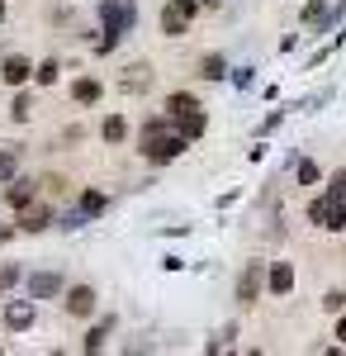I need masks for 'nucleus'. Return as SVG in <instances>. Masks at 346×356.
<instances>
[{
	"label": "nucleus",
	"mask_w": 346,
	"mask_h": 356,
	"mask_svg": "<svg viewBox=\"0 0 346 356\" xmlns=\"http://www.w3.org/2000/svg\"><path fill=\"white\" fill-rule=\"evenodd\" d=\"M186 147H190V138L181 134V129H176V124H171L166 114H161V119H147V124H142V138H138V152H142V157H147L152 166L176 162V157H181Z\"/></svg>",
	"instance_id": "1"
},
{
	"label": "nucleus",
	"mask_w": 346,
	"mask_h": 356,
	"mask_svg": "<svg viewBox=\"0 0 346 356\" xmlns=\"http://www.w3.org/2000/svg\"><path fill=\"white\" fill-rule=\"evenodd\" d=\"M100 24L124 38L138 24V0H100Z\"/></svg>",
	"instance_id": "2"
},
{
	"label": "nucleus",
	"mask_w": 346,
	"mask_h": 356,
	"mask_svg": "<svg viewBox=\"0 0 346 356\" xmlns=\"http://www.w3.org/2000/svg\"><path fill=\"white\" fill-rule=\"evenodd\" d=\"M327 233H342L346 228V171L332 176V186H327Z\"/></svg>",
	"instance_id": "3"
},
{
	"label": "nucleus",
	"mask_w": 346,
	"mask_h": 356,
	"mask_svg": "<svg viewBox=\"0 0 346 356\" xmlns=\"http://www.w3.org/2000/svg\"><path fill=\"white\" fill-rule=\"evenodd\" d=\"M152 81H157V72H152V62H129V67H124V72H119V90H124V95H147V90H152Z\"/></svg>",
	"instance_id": "4"
},
{
	"label": "nucleus",
	"mask_w": 346,
	"mask_h": 356,
	"mask_svg": "<svg viewBox=\"0 0 346 356\" xmlns=\"http://www.w3.org/2000/svg\"><path fill=\"white\" fill-rule=\"evenodd\" d=\"M19 233H43V228H53V204H43V200H28L19 204V219H15Z\"/></svg>",
	"instance_id": "5"
},
{
	"label": "nucleus",
	"mask_w": 346,
	"mask_h": 356,
	"mask_svg": "<svg viewBox=\"0 0 346 356\" xmlns=\"http://www.w3.org/2000/svg\"><path fill=\"white\" fill-rule=\"evenodd\" d=\"M62 290H67V280H62L57 271H33L28 275V300L43 304V300H57Z\"/></svg>",
	"instance_id": "6"
},
{
	"label": "nucleus",
	"mask_w": 346,
	"mask_h": 356,
	"mask_svg": "<svg viewBox=\"0 0 346 356\" xmlns=\"http://www.w3.org/2000/svg\"><path fill=\"white\" fill-rule=\"evenodd\" d=\"M261 285H266V261H247V271H242V280H238V300L256 304L261 300Z\"/></svg>",
	"instance_id": "7"
},
{
	"label": "nucleus",
	"mask_w": 346,
	"mask_h": 356,
	"mask_svg": "<svg viewBox=\"0 0 346 356\" xmlns=\"http://www.w3.org/2000/svg\"><path fill=\"white\" fill-rule=\"evenodd\" d=\"M33 318H38V300H10L5 304V328L10 332L33 328Z\"/></svg>",
	"instance_id": "8"
},
{
	"label": "nucleus",
	"mask_w": 346,
	"mask_h": 356,
	"mask_svg": "<svg viewBox=\"0 0 346 356\" xmlns=\"http://www.w3.org/2000/svg\"><path fill=\"white\" fill-rule=\"evenodd\" d=\"M67 300H62V309L72 314V318H90L95 314V290L90 285H72V290H62Z\"/></svg>",
	"instance_id": "9"
},
{
	"label": "nucleus",
	"mask_w": 346,
	"mask_h": 356,
	"mask_svg": "<svg viewBox=\"0 0 346 356\" xmlns=\"http://www.w3.org/2000/svg\"><path fill=\"white\" fill-rule=\"evenodd\" d=\"M28 200H38V181H33V176H10V181H5V204L19 209Z\"/></svg>",
	"instance_id": "10"
},
{
	"label": "nucleus",
	"mask_w": 346,
	"mask_h": 356,
	"mask_svg": "<svg viewBox=\"0 0 346 356\" xmlns=\"http://www.w3.org/2000/svg\"><path fill=\"white\" fill-rule=\"evenodd\" d=\"M266 290L275 295V300H285L294 290V266L290 261H270V271H266Z\"/></svg>",
	"instance_id": "11"
},
{
	"label": "nucleus",
	"mask_w": 346,
	"mask_h": 356,
	"mask_svg": "<svg viewBox=\"0 0 346 356\" xmlns=\"http://www.w3.org/2000/svg\"><path fill=\"white\" fill-rule=\"evenodd\" d=\"M161 33H166V38H186V33H190V15L176 5V0L161 10Z\"/></svg>",
	"instance_id": "12"
},
{
	"label": "nucleus",
	"mask_w": 346,
	"mask_h": 356,
	"mask_svg": "<svg viewBox=\"0 0 346 356\" xmlns=\"http://www.w3.org/2000/svg\"><path fill=\"white\" fill-rule=\"evenodd\" d=\"M28 76H33V62H28V57H5V67H0V81L5 86H24Z\"/></svg>",
	"instance_id": "13"
},
{
	"label": "nucleus",
	"mask_w": 346,
	"mask_h": 356,
	"mask_svg": "<svg viewBox=\"0 0 346 356\" xmlns=\"http://www.w3.org/2000/svg\"><path fill=\"white\" fill-rule=\"evenodd\" d=\"M100 95H105V86L95 81V76H81V81L72 86V100H76V105H100Z\"/></svg>",
	"instance_id": "14"
},
{
	"label": "nucleus",
	"mask_w": 346,
	"mask_h": 356,
	"mask_svg": "<svg viewBox=\"0 0 346 356\" xmlns=\"http://www.w3.org/2000/svg\"><path fill=\"white\" fill-rule=\"evenodd\" d=\"M199 110V100L186 95V90H176V95H166V119H186V114Z\"/></svg>",
	"instance_id": "15"
},
{
	"label": "nucleus",
	"mask_w": 346,
	"mask_h": 356,
	"mask_svg": "<svg viewBox=\"0 0 346 356\" xmlns=\"http://www.w3.org/2000/svg\"><path fill=\"white\" fill-rule=\"evenodd\" d=\"M109 332H114V314H109V318H100V323L90 328V337H85V352H105Z\"/></svg>",
	"instance_id": "16"
},
{
	"label": "nucleus",
	"mask_w": 346,
	"mask_h": 356,
	"mask_svg": "<svg viewBox=\"0 0 346 356\" xmlns=\"http://www.w3.org/2000/svg\"><path fill=\"white\" fill-rule=\"evenodd\" d=\"M100 138H105L109 147H119V143H124V138H129V124H124V119H119V114H109L105 124H100Z\"/></svg>",
	"instance_id": "17"
},
{
	"label": "nucleus",
	"mask_w": 346,
	"mask_h": 356,
	"mask_svg": "<svg viewBox=\"0 0 346 356\" xmlns=\"http://www.w3.org/2000/svg\"><path fill=\"white\" fill-rule=\"evenodd\" d=\"M76 209L85 214V219H95V214H105V209H109V200H105L100 191H85V195H81V204H76Z\"/></svg>",
	"instance_id": "18"
},
{
	"label": "nucleus",
	"mask_w": 346,
	"mask_h": 356,
	"mask_svg": "<svg viewBox=\"0 0 346 356\" xmlns=\"http://www.w3.org/2000/svg\"><path fill=\"white\" fill-rule=\"evenodd\" d=\"M199 76H204V81H223V76H228V62H223L218 53H209L204 62H199Z\"/></svg>",
	"instance_id": "19"
},
{
	"label": "nucleus",
	"mask_w": 346,
	"mask_h": 356,
	"mask_svg": "<svg viewBox=\"0 0 346 356\" xmlns=\"http://www.w3.org/2000/svg\"><path fill=\"white\" fill-rule=\"evenodd\" d=\"M10 119H15V124H28V119H33V95H28V90H19V95H15Z\"/></svg>",
	"instance_id": "20"
},
{
	"label": "nucleus",
	"mask_w": 346,
	"mask_h": 356,
	"mask_svg": "<svg viewBox=\"0 0 346 356\" xmlns=\"http://www.w3.org/2000/svg\"><path fill=\"white\" fill-rule=\"evenodd\" d=\"M304 24H308V29L327 24V0H308V5H304Z\"/></svg>",
	"instance_id": "21"
},
{
	"label": "nucleus",
	"mask_w": 346,
	"mask_h": 356,
	"mask_svg": "<svg viewBox=\"0 0 346 356\" xmlns=\"http://www.w3.org/2000/svg\"><path fill=\"white\" fill-rule=\"evenodd\" d=\"M171 124H176V129H181L186 138H199V134H204V110L186 114V119H171Z\"/></svg>",
	"instance_id": "22"
},
{
	"label": "nucleus",
	"mask_w": 346,
	"mask_h": 356,
	"mask_svg": "<svg viewBox=\"0 0 346 356\" xmlns=\"http://www.w3.org/2000/svg\"><path fill=\"white\" fill-rule=\"evenodd\" d=\"M15 171H19V147H5V152H0V186H5Z\"/></svg>",
	"instance_id": "23"
},
{
	"label": "nucleus",
	"mask_w": 346,
	"mask_h": 356,
	"mask_svg": "<svg viewBox=\"0 0 346 356\" xmlns=\"http://www.w3.org/2000/svg\"><path fill=\"white\" fill-rule=\"evenodd\" d=\"M57 72H62V67H57L53 57H48L43 67H33V76H38V86H53V81H57Z\"/></svg>",
	"instance_id": "24"
},
{
	"label": "nucleus",
	"mask_w": 346,
	"mask_h": 356,
	"mask_svg": "<svg viewBox=\"0 0 346 356\" xmlns=\"http://www.w3.org/2000/svg\"><path fill=\"white\" fill-rule=\"evenodd\" d=\"M322 309H327V314H342L346 309V290H327V295H322Z\"/></svg>",
	"instance_id": "25"
},
{
	"label": "nucleus",
	"mask_w": 346,
	"mask_h": 356,
	"mask_svg": "<svg viewBox=\"0 0 346 356\" xmlns=\"http://www.w3.org/2000/svg\"><path fill=\"white\" fill-rule=\"evenodd\" d=\"M308 223H318V228H327V200H313V204H308Z\"/></svg>",
	"instance_id": "26"
},
{
	"label": "nucleus",
	"mask_w": 346,
	"mask_h": 356,
	"mask_svg": "<svg viewBox=\"0 0 346 356\" xmlns=\"http://www.w3.org/2000/svg\"><path fill=\"white\" fill-rule=\"evenodd\" d=\"M322 171H318V162H299V186H313Z\"/></svg>",
	"instance_id": "27"
},
{
	"label": "nucleus",
	"mask_w": 346,
	"mask_h": 356,
	"mask_svg": "<svg viewBox=\"0 0 346 356\" xmlns=\"http://www.w3.org/2000/svg\"><path fill=\"white\" fill-rule=\"evenodd\" d=\"M19 280V266H0V290H10Z\"/></svg>",
	"instance_id": "28"
},
{
	"label": "nucleus",
	"mask_w": 346,
	"mask_h": 356,
	"mask_svg": "<svg viewBox=\"0 0 346 356\" xmlns=\"http://www.w3.org/2000/svg\"><path fill=\"white\" fill-rule=\"evenodd\" d=\"M114 48H119V33H109V29H105V38L95 43V53H114Z\"/></svg>",
	"instance_id": "29"
},
{
	"label": "nucleus",
	"mask_w": 346,
	"mask_h": 356,
	"mask_svg": "<svg viewBox=\"0 0 346 356\" xmlns=\"http://www.w3.org/2000/svg\"><path fill=\"white\" fill-rule=\"evenodd\" d=\"M176 5H181V10H186L190 19H195V15H199V5H204V0H176Z\"/></svg>",
	"instance_id": "30"
},
{
	"label": "nucleus",
	"mask_w": 346,
	"mask_h": 356,
	"mask_svg": "<svg viewBox=\"0 0 346 356\" xmlns=\"http://www.w3.org/2000/svg\"><path fill=\"white\" fill-rule=\"evenodd\" d=\"M15 238V223H0V243H10Z\"/></svg>",
	"instance_id": "31"
},
{
	"label": "nucleus",
	"mask_w": 346,
	"mask_h": 356,
	"mask_svg": "<svg viewBox=\"0 0 346 356\" xmlns=\"http://www.w3.org/2000/svg\"><path fill=\"white\" fill-rule=\"evenodd\" d=\"M337 337H346V309H342V318H337Z\"/></svg>",
	"instance_id": "32"
},
{
	"label": "nucleus",
	"mask_w": 346,
	"mask_h": 356,
	"mask_svg": "<svg viewBox=\"0 0 346 356\" xmlns=\"http://www.w3.org/2000/svg\"><path fill=\"white\" fill-rule=\"evenodd\" d=\"M5 15H10V5H5V0H0V19H5Z\"/></svg>",
	"instance_id": "33"
},
{
	"label": "nucleus",
	"mask_w": 346,
	"mask_h": 356,
	"mask_svg": "<svg viewBox=\"0 0 346 356\" xmlns=\"http://www.w3.org/2000/svg\"><path fill=\"white\" fill-rule=\"evenodd\" d=\"M204 5H223V0H204Z\"/></svg>",
	"instance_id": "34"
}]
</instances>
